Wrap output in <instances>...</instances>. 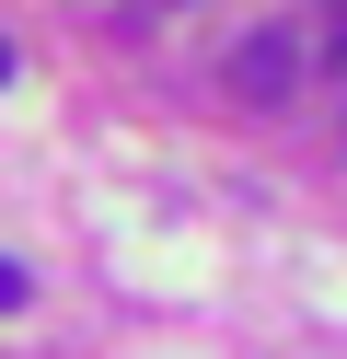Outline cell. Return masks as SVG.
Here are the masks:
<instances>
[{
	"mask_svg": "<svg viewBox=\"0 0 347 359\" xmlns=\"http://www.w3.org/2000/svg\"><path fill=\"white\" fill-rule=\"evenodd\" d=\"M301 58H313L301 24H254L243 47L220 58V81H231V104H290V93H301Z\"/></svg>",
	"mask_w": 347,
	"mask_h": 359,
	"instance_id": "cell-1",
	"label": "cell"
},
{
	"mask_svg": "<svg viewBox=\"0 0 347 359\" xmlns=\"http://www.w3.org/2000/svg\"><path fill=\"white\" fill-rule=\"evenodd\" d=\"M313 47H324V70H347V0H324V24H313Z\"/></svg>",
	"mask_w": 347,
	"mask_h": 359,
	"instance_id": "cell-2",
	"label": "cell"
},
{
	"mask_svg": "<svg viewBox=\"0 0 347 359\" xmlns=\"http://www.w3.org/2000/svg\"><path fill=\"white\" fill-rule=\"evenodd\" d=\"M0 313H23V266L12 255H0Z\"/></svg>",
	"mask_w": 347,
	"mask_h": 359,
	"instance_id": "cell-3",
	"label": "cell"
},
{
	"mask_svg": "<svg viewBox=\"0 0 347 359\" xmlns=\"http://www.w3.org/2000/svg\"><path fill=\"white\" fill-rule=\"evenodd\" d=\"M336 128H347V70H336Z\"/></svg>",
	"mask_w": 347,
	"mask_h": 359,
	"instance_id": "cell-4",
	"label": "cell"
},
{
	"mask_svg": "<svg viewBox=\"0 0 347 359\" xmlns=\"http://www.w3.org/2000/svg\"><path fill=\"white\" fill-rule=\"evenodd\" d=\"M0 81H12V35H0Z\"/></svg>",
	"mask_w": 347,
	"mask_h": 359,
	"instance_id": "cell-5",
	"label": "cell"
},
{
	"mask_svg": "<svg viewBox=\"0 0 347 359\" xmlns=\"http://www.w3.org/2000/svg\"><path fill=\"white\" fill-rule=\"evenodd\" d=\"M139 12H185V0H139Z\"/></svg>",
	"mask_w": 347,
	"mask_h": 359,
	"instance_id": "cell-6",
	"label": "cell"
}]
</instances>
